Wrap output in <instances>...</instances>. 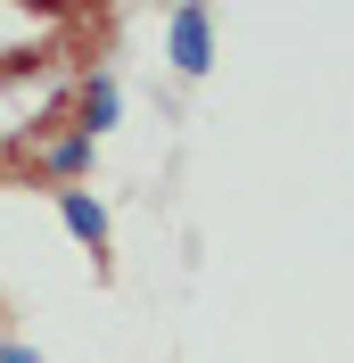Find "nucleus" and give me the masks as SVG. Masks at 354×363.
I'll list each match as a JSON object with an SVG mask.
<instances>
[{
  "label": "nucleus",
  "instance_id": "obj_2",
  "mask_svg": "<svg viewBox=\"0 0 354 363\" xmlns=\"http://www.w3.org/2000/svg\"><path fill=\"white\" fill-rule=\"evenodd\" d=\"M58 215H67V231L83 240V248H108V206L91 199V190H67V199H58Z\"/></svg>",
  "mask_w": 354,
  "mask_h": 363
},
{
  "label": "nucleus",
  "instance_id": "obj_4",
  "mask_svg": "<svg viewBox=\"0 0 354 363\" xmlns=\"http://www.w3.org/2000/svg\"><path fill=\"white\" fill-rule=\"evenodd\" d=\"M83 157H91V140L74 133V140H58V149H50V174H83Z\"/></svg>",
  "mask_w": 354,
  "mask_h": 363
},
{
  "label": "nucleus",
  "instance_id": "obj_5",
  "mask_svg": "<svg viewBox=\"0 0 354 363\" xmlns=\"http://www.w3.org/2000/svg\"><path fill=\"white\" fill-rule=\"evenodd\" d=\"M0 363H42V355H33V347H0Z\"/></svg>",
  "mask_w": 354,
  "mask_h": 363
},
{
  "label": "nucleus",
  "instance_id": "obj_3",
  "mask_svg": "<svg viewBox=\"0 0 354 363\" xmlns=\"http://www.w3.org/2000/svg\"><path fill=\"white\" fill-rule=\"evenodd\" d=\"M108 124H115V83H108V74H99V83L83 91V140H99V133H108Z\"/></svg>",
  "mask_w": 354,
  "mask_h": 363
},
{
  "label": "nucleus",
  "instance_id": "obj_1",
  "mask_svg": "<svg viewBox=\"0 0 354 363\" xmlns=\"http://www.w3.org/2000/svg\"><path fill=\"white\" fill-rule=\"evenodd\" d=\"M165 33H173V67L181 74H206V67H215V17H206L198 0H181L173 17H165Z\"/></svg>",
  "mask_w": 354,
  "mask_h": 363
}]
</instances>
